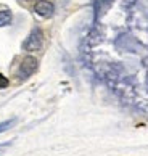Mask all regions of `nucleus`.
Masks as SVG:
<instances>
[{"instance_id": "1", "label": "nucleus", "mask_w": 148, "mask_h": 156, "mask_svg": "<svg viewBox=\"0 0 148 156\" xmlns=\"http://www.w3.org/2000/svg\"><path fill=\"white\" fill-rule=\"evenodd\" d=\"M42 44H44V32L39 29V27H36V29L31 31V34L24 40L23 48L26 51H39L42 48Z\"/></svg>"}, {"instance_id": "2", "label": "nucleus", "mask_w": 148, "mask_h": 156, "mask_svg": "<svg viewBox=\"0 0 148 156\" xmlns=\"http://www.w3.org/2000/svg\"><path fill=\"white\" fill-rule=\"evenodd\" d=\"M37 68H39L37 60L34 58V56H26V58H23L21 65H19V76L23 79L29 77V76H32V74L37 71Z\"/></svg>"}, {"instance_id": "3", "label": "nucleus", "mask_w": 148, "mask_h": 156, "mask_svg": "<svg viewBox=\"0 0 148 156\" xmlns=\"http://www.w3.org/2000/svg\"><path fill=\"white\" fill-rule=\"evenodd\" d=\"M34 10L39 16H44V18H50L53 15V3H50L48 0H37V3L34 5Z\"/></svg>"}, {"instance_id": "4", "label": "nucleus", "mask_w": 148, "mask_h": 156, "mask_svg": "<svg viewBox=\"0 0 148 156\" xmlns=\"http://www.w3.org/2000/svg\"><path fill=\"white\" fill-rule=\"evenodd\" d=\"M11 20H13V15H11V11L8 10H2L0 11V27L2 26H8Z\"/></svg>"}, {"instance_id": "5", "label": "nucleus", "mask_w": 148, "mask_h": 156, "mask_svg": "<svg viewBox=\"0 0 148 156\" xmlns=\"http://www.w3.org/2000/svg\"><path fill=\"white\" fill-rule=\"evenodd\" d=\"M13 124H15V119H10V121H5V122H2V124H0V134H2V132H5V130H8Z\"/></svg>"}, {"instance_id": "6", "label": "nucleus", "mask_w": 148, "mask_h": 156, "mask_svg": "<svg viewBox=\"0 0 148 156\" xmlns=\"http://www.w3.org/2000/svg\"><path fill=\"white\" fill-rule=\"evenodd\" d=\"M8 85V79L5 77V76H2V74H0V89H5Z\"/></svg>"}, {"instance_id": "7", "label": "nucleus", "mask_w": 148, "mask_h": 156, "mask_svg": "<svg viewBox=\"0 0 148 156\" xmlns=\"http://www.w3.org/2000/svg\"><path fill=\"white\" fill-rule=\"evenodd\" d=\"M10 147V143H3V145H0V154H2L3 151H5V150H7Z\"/></svg>"}]
</instances>
